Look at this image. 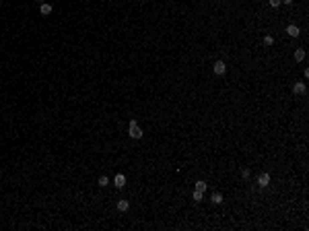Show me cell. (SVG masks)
Returning <instances> with one entry per match:
<instances>
[{
    "instance_id": "cell-1",
    "label": "cell",
    "mask_w": 309,
    "mask_h": 231,
    "mask_svg": "<svg viewBox=\"0 0 309 231\" xmlns=\"http://www.w3.org/2000/svg\"><path fill=\"white\" fill-rule=\"evenodd\" d=\"M130 136L132 138H142V130L138 128V124H136V120H130Z\"/></svg>"
},
{
    "instance_id": "cell-2",
    "label": "cell",
    "mask_w": 309,
    "mask_h": 231,
    "mask_svg": "<svg viewBox=\"0 0 309 231\" xmlns=\"http://www.w3.org/2000/svg\"><path fill=\"white\" fill-rule=\"evenodd\" d=\"M227 72V64L223 60H216L214 62V75H225Z\"/></svg>"
},
{
    "instance_id": "cell-3",
    "label": "cell",
    "mask_w": 309,
    "mask_h": 231,
    "mask_svg": "<svg viewBox=\"0 0 309 231\" xmlns=\"http://www.w3.org/2000/svg\"><path fill=\"white\" fill-rule=\"evenodd\" d=\"M113 184H116V188H124V186H126V176L117 173V176H116V180H113Z\"/></svg>"
},
{
    "instance_id": "cell-4",
    "label": "cell",
    "mask_w": 309,
    "mask_h": 231,
    "mask_svg": "<svg viewBox=\"0 0 309 231\" xmlns=\"http://www.w3.org/2000/svg\"><path fill=\"white\" fill-rule=\"evenodd\" d=\"M287 33L291 35V37H297L301 31H299V27H297V25H288V27H287Z\"/></svg>"
},
{
    "instance_id": "cell-5",
    "label": "cell",
    "mask_w": 309,
    "mask_h": 231,
    "mask_svg": "<svg viewBox=\"0 0 309 231\" xmlns=\"http://www.w3.org/2000/svg\"><path fill=\"white\" fill-rule=\"evenodd\" d=\"M258 184H260L262 188H264V186H268V184H270V176H268V173H262V176L258 177Z\"/></svg>"
},
{
    "instance_id": "cell-6",
    "label": "cell",
    "mask_w": 309,
    "mask_h": 231,
    "mask_svg": "<svg viewBox=\"0 0 309 231\" xmlns=\"http://www.w3.org/2000/svg\"><path fill=\"white\" fill-rule=\"evenodd\" d=\"M128 209H130V202H128V200H120V202H117V211L120 213H126Z\"/></svg>"
},
{
    "instance_id": "cell-7",
    "label": "cell",
    "mask_w": 309,
    "mask_h": 231,
    "mask_svg": "<svg viewBox=\"0 0 309 231\" xmlns=\"http://www.w3.org/2000/svg\"><path fill=\"white\" fill-rule=\"evenodd\" d=\"M293 91H295V93H299V95H301V93H305V83H295V85H293Z\"/></svg>"
},
{
    "instance_id": "cell-8",
    "label": "cell",
    "mask_w": 309,
    "mask_h": 231,
    "mask_svg": "<svg viewBox=\"0 0 309 231\" xmlns=\"http://www.w3.org/2000/svg\"><path fill=\"white\" fill-rule=\"evenodd\" d=\"M39 13H41V14H50V13H52V4L43 2V4H41V8H39Z\"/></svg>"
},
{
    "instance_id": "cell-9",
    "label": "cell",
    "mask_w": 309,
    "mask_h": 231,
    "mask_svg": "<svg viewBox=\"0 0 309 231\" xmlns=\"http://www.w3.org/2000/svg\"><path fill=\"white\" fill-rule=\"evenodd\" d=\"M212 202H214V204H220V202H223V194L214 192V194H212Z\"/></svg>"
},
{
    "instance_id": "cell-10",
    "label": "cell",
    "mask_w": 309,
    "mask_h": 231,
    "mask_svg": "<svg viewBox=\"0 0 309 231\" xmlns=\"http://www.w3.org/2000/svg\"><path fill=\"white\" fill-rule=\"evenodd\" d=\"M303 58H305V52H303V50H297V52H295V60H297V62H301Z\"/></svg>"
},
{
    "instance_id": "cell-11",
    "label": "cell",
    "mask_w": 309,
    "mask_h": 231,
    "mask_svg": "<svg viewBox=\"0 0 309 231\" xmlns=\"http://www.w3.org/2000/svg\"><path fill=\"white\" fill-rule=\"evenodd\" d=\"M264 43H266V46H272V43H274V37H272V35H264Z\"/></svg>"
},
{
    "instance_id": "cell-12",
    "label": "cell",
    "mask_w": 309,
    "mask_h": 231,
    "mask_svg": "<svg viewBox=\"0 0 309 231\" xmlns=\"http://www.w3.org/2000/svg\"><path fill=\"white\" fill-rule=\"evenodd\" d=\"M107 184H109V177H107V176L99 177V186H107Z\"/></svg>"
},
{
    "instance_id": "cell-13",
    "label": "cell",
    "mask_w": 309,
    "mask_h": 231,
    "mask_svg": "<svg viewBox=\"0 0 309 231\" xmlns=\"http://www.w3.org/2000/svg\"><path fill=\"white\" fill-rule=\"evenodd\" d=\"M202 194H204V192H200V190H194V200H196V202H200V200H202Z\"/></svg>"
},
{
    "instance_id": "cell-14",
    "label": "cell",
    "mask_w": 309,
    "mask_h": 231,
    "mask_svg": "<svg viewBox=\"0 0 309 231\" xmlns=\"http://www.w3.org/2000/svg\"><path fill=\"white\" fill-rule=\"evenodd\" d=\"M196 190L204 192V190H206V182H196Z\"/></svg>"
},
{
    "instance_id": "cell-15",
    "label": "cell",
    "mask_w": 309,
    "mask_h": 231,
    "mask_svg": "<svg viewBox=\"0 0 309 231\" xmlns=\"http://www.w3.org/2000/svg\"><path fill=\"white\" fill-rule=\"evenodd\" d=\"M270 6H280V0H270Z\"/></svg>"
},
{
    "instance_id": "cell-16",
    "label": "cell",
    "mask_w": 309,
    "mask_h": 231,
    "mask_svg": "<svg viewBox=\"0 0 309 231\" xmlns=\"http://www.w3.org/2000/svg\"><path fill=\"white\" fill-rule=\"evenodd\" d=\"M241 176L245 177V180H249V169H243V171H241Z\"/></svg>"
},
{
    "instance_id": "cell-17",
    "label": "cell",
    "mask_w": 309,
    "mask_h": 231,
    "mask_svg": "<svg viewBox=\"0 0 309 231\" xmlns=\"http://www.w3.org/2000/svg\"><path fill=\"white\" fill-rule=\"evenodd\" d=\"M280 2H284V4H293V0H280Z\"/></svg>"
},
{
    "instance_id": "cell-18",
    "label": "cell",
    "mask_w": 309,
    "mask_h": 231,
    "mask_svg": "<svg viewBox=\"0 0 309 231\" xmlns=\"http://www.w3.org/2000/svg\"><path fill=\"white\" fill-rule=\"evenodd\" d=\"M39 2H41V4H43V2H46V0H39Z\"/></svg>"
}]
</instances>
